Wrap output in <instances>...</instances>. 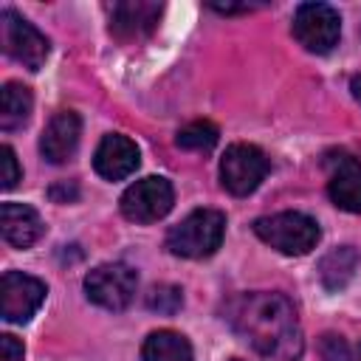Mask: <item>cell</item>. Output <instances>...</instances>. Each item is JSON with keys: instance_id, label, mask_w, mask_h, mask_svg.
<instances>
[{"instance_id": "obj_1", "label": "cell", "mask_w": 361, "mask_h": 361, "mask_svg": "<svg viewBox=\"0 0 361 361\" xmlns=\"http://www.w3.org/2000/svg\"><path fill=\"white\" fill-rule=\"evenodd\" d=\"M226 319L265 358L296 361L302 355V327L282 293H240L226 305Z\"/></svg>"}, {"instance_id": "obj_2", "label": "cell", "mask_w": 361, "mask_h": 361, "mask_svg": "<svg viewBox=\"0 0 361 361\" xmlns=\"http://www.w3.org/2000/svg\"><path fill=\"white\" fill-rule=\"evenodd\" d=\"M226 234V214L217 209H195L166 234V248L183 259L212 257Z\"/></svg>"}, {"instance_id": "obj_3", "label": "cell", "mask_w": 361, "mask_h": 361, "mask_svg": "<svg viewBox=\"0 0 361 361\" xmlns=\"http://www.w3.org/2000/svg\"><path fill=\"white\" fill-rule=\"evenodd\" d=\"M254 234L288 257H302L316 248L322 231L319 223L302 212H276L254 220Z\"/></svg>"}, {"instance_id": "obj_4", "label": "cell", "mask_w": 361, "mask_h": 361, "mask_svg": "<svg viewBox=\"0 0 361 361\" xmlns=\"http://www.w3.org/2000/svg\"><path fill=\"white\" fill-rule=\"evenodd\" d=\"M0 42H3V51L28 71H39L51 51L48 37L37 31L28 20H23L14 8L0 11Z\"/></svg>"}, {"instance_id": "obj_5", "label": "cell", "mask_w": 361, "mask_h": 361, "mask_svg": "<svg viewBox=\"0 0 361 361\" xmlns=\"http://www.w3.org/2000/svg\"><path fill=\"white\" fill-rule=\"evenodd\" d=\"M293 37L310 54H330L341 37V17L327 3H302L293 14Z\"/></svg>"}, {"instance_id": "obj_6", "label": "cell", "mask_w": 361, "mask_h": 361, "mask_svg": "<svg viewBox=\"0 0 361 361\" xmlns=\"http://www.w3.org/2000/svg\"><path fill=\"white\" fill-rule=\"evenodd\" d=\"M268 169H271V161L259 147L231 144L220 161V180L231 195L245 197L265 180Z\"/></svg>"}, {"instance_id": "obj_7", "label": "cell", "mask_w": 361, "mask_h": 361, "mask_svg": "<svg viewBox=\"0 0 361 361\" xmlns=\"http://www.w3.org/2000/svg\"><path fill=\"white\" fill-rule=\"evenodd\" d=\"M135 285H138V276L124 262L96 265L85 276V293H87V299L93 305L104 307V310H124L133 302V296H135Z\"/></svg>"}, {"instance_id": "obj_8", "label": "cell", "mask_w": 361, "mask_h": 361, "mask_svg": "<svg viewBox=\"0 0 361 361\" xmlns=\"http://www.w3.org/2000/svg\"><path fill=\"white\" fill-rule=\"evenodd\" d=\"M172 203H175L172 183L166 178H155V175L141 178L133 186H127L118 200L121 214L133 223H155L169 214Z\"/></svg>"}, {"instance_id": "obj_9", "label": "cell", "mask_w": 361, "mask_h": 361, "mask_svg": "<svg viewBox=\"0 0 361 361\" xmlns=\"http://www.w3.org/2000/svg\"><path fill=\"white\" fill-rule=\"evenodd\" d=\"M45 282L23 271H6L0 279V316L6 322H28L45 302Z\"/></svg>"}, {"instance_id": "obj_10", "label": "cell", "mask_w": 361, "mask_h": 361, "mask_svg": "<svg viewBox=\"0 0 361 361\" xmlns=\"http://www.w3.org/2000/svg\"><path fill=\"white\" fill-rule=\"evenodd\" d=\"M327 172V195L330 200L353 214H361V161L344 149H333L324 155Z\"/></svg>"}, {"instance_id": "obj_11", "label": "cell", "mask_w": 361, "mask_h": 361, "mask_svg": "<svg viewBox=\"0 0 361 361\" xmlns=\"http://www.w3.org/2000/svg\"><path fill=\"white\" fill-rule=\"evenodd\" d=\"M158 17H161V3H144V0L116 3L110 8V34L121 42L144 39L155 31Z\"/></svg>"}, {"instance_id": "obj_12", "label": "cell", "mask_w": 361, "mask_h": 361, "mask_svg": "<svg viewBox=\"0 0 361 361\" xmlns=\"http://www.w3.org/2000/svg\"><path fill=\"white\" fill-rule=\"evenodd\" d=\"M79 135H82V121L73 110H59L51 116V121L42 130L39 138V152L45 161L51 164H65L76 147H79Z\"/></svg>"}, {"instance_id": "obj_13", "label": "cell", "mask_w": 361, "mask_h": 361, "mask_svg": "<svg viewBox=\"0 0 361 361\" xmlns=\"http://www.w3.org/2000/svg\"><path fill=\"white\" fill-rule=\"evenodd\" d=\"M138 147L135 141H130L127 135H118V133H110L99 141L96 147V155H93V166L102 178L107 180H121L127 175H133L138 169Z\"/></svg>"}, {"instance_id": "obj_14", "label": "cell", "mask_w": 361, "mask_h": 361, "mask_svg": "<svg viewBox=\"0 0 361 361\" xmlns=\"http://www.w3.org/2000/svg\"><path fill=\"white\" fill-rule=\"evenodd\" d=\"M0 226H3V240L14 248L34 245L45 231L37 209H31L25 203H11V200L0 206Z\"/></svg>"}, {"instance_id": "obj_15", "label": "cell", "mask_w": 361, "mask_h": 361, "mask_svg": "<svg viewBox=\"0 0 361 361\" xmlns=\"http://www.w3.org/2000/svg\"><path fill=\"white\" fill-rule=\"evenodd\" d=\"M31 107H34L31 90L20 82H6L0 90V130L11 133L25 127L31 118Z\"/></svg>"}, {"instance_id": "obj_16", "label": "cell", "mask_w": 361, "mask_h": 361, "mask_svg": "<svg viewBox=\"0 0 361 361\" xmlns=\"http://www.w3.org/2000/svg\"><path fill=\"white\" fill-rule=\"evenodd\" d=\"M141 358L144 361H195L192 344L186 341V336H180L175 330L149 333L141 347Z\"/></svg>"}, {"instance_id": "obj_17", "label": "cell", "mask_w": 361, "mask_h": 361, "mask_svg": "<svg viewBox=\"0 0 361 361\" xmlns=\"http://www.w3.org/2000/svg\"><path fill=\"white\" fill-rule=\"evenodd\" d=\"M355 265H358V251L353 245H338L333 251H327L319 262V279L327 290H338L344 288L353 274H355Z\"/></svg>"}, {"instance_id": "obj_18", "label": "cell", "mask_w": 361, "mask_h": 361, "mask_svg": "<svg viewBox=\"0 0 361 361\" xmlns=\"http://www.w3.org/2000/svg\"><path fill=\"white\" fill-rule=\"evenodd\" d=\"M220 138V130L212 121H192L178 133V147L180 149H195V152H209Z\"/></svg>"}, {"instance_id": "obj_19", "label": "cell", "mask_w": 361, "mask_h": 361, "mask_svg": "<svg viewBox=\"0 0 361 361\" xmlns=\"http://www.w3.org/2000/svg\"><path fill=\"white\" fill-rule=\"evenodd\" d=\"M183 305V290L175 285H155L147 293V307L158 310V313H175Z\"/></svg>"}, {"instance_id": "obj_20", "label": "cell", "mask_w": 361, "mask_h": 361, "mask_svg": "<svg viewBox=\"0 0 361 361\" xmlns=\"http://www.w3.org/2000/svg\"><path fill=\"white\" fill-rule=\"evenodd\" d=\"M319 355H322V361H353L347 341L336 333H324L319 338Z\"/></svg>"}, {"instance_id": "obj_21", "label": "cell", "mask_w": 361, "mask_h": 361, "mask_svg": "<svg viewBox=\"0 0 361 361\" xmlns=\"http://www.w3.org/2000/svg\"><path fill=\"white\" fill-rule=\"evenodd\" d=\"M0 186L3 189H14L17 186V180H20V164H17V155H14V149L11 147H3L0 149Z\"/></svg>"}, {"instance_id": "obj_22", "label": "cell", "mask_w": 361, "mask_h": 361, "mask_svg": "<svg viewBox=\"0 0 361 361\" xmlns=\"http://www.w3.org/2000/svg\"><path fill=\"white\" fill-rule=\"evenodd\" d=\"M0 361H23V344L14 336H0Z\"/></svg>"}, {"instance_id": "obj_23", "label": "cell", "mask_w": 361, "mask_h": 361, "mask_svg": "<svg viewBox=\"0 0 361 361\" xmlns=\"http://www.w3.org/2000/svg\"><path fill=\"white\" fill-rule=\"evenodd\" d=\"M48 195H51V200H56V203H68V200H76V197H79V189H76L73 180H62V183L51 186Z\"/></svg>"}, {"instance_id": "obj_24", "label": "cell", "mask_w": 361, "mask_h": 361, "mask_svg": "<svg viewBox=\"0 0 361 361\" xmlns=\"http://www.w3.org/2000/svg\"><path fill=\"white\" fill-rule=\"evenodd\" d=\"M350 90H353L355 102H361V73H358V76H353V82H350Z\"/></svg>"}, {"instance_id": "obj_25", "label": "cell", "mask_w": 361, "mask_h": 361, "mask_svg": "<svg viewBox=\"0 0 361 361\" xmlns=\"http://www.w3.org/2000/svg\"><path fill=\"white\" fill-rule=\"evenodd\" d=\"M358 361H361V344H358Z\"/></svg>"}, {"instance_id": "obj_26", "label": "cell", "mask_w": 361, "mask_h": 361, "mask_svg": "<svg viewBox=\"0 0 361 361\" xmlns=\"http://www.w3.org/2000/svg\"><path fill=\"white\" fill-rule=\"evenodd\" d=\"M231 361H240V358H231Z\"/></svg>"}]
</instances>
